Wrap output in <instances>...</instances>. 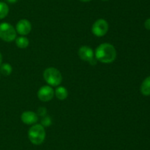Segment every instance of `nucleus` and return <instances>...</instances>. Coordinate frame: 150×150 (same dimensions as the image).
<instances>
[{
	"mask_svg": "<svg viewBox=\"0 0 150 150\" xmlns=\"http://www.w3.org/2000/svg\"><path fill=\"white\" fill-rule=\"evenodd\" d=\"M45 129L44 126L40 124H34L28 131V138L31 143L35 145L42 144L45 138Z\"/></svg>",
	"mask_w": 150,
	"mask_h": 150,
	"instance_id": "f03ea898",
	"label": "nucleus"
},
{
	"mask_svg": "<svg viewBox=\"0 0 150 150\" xmlns=\"http://www.w3.org/2000/svg\"><path fill=\"white\" fill-rule=\"evenodd\" d=\"M51 118L49 117V116H48V115H46V116H43L42 119V120H41V125H42V126H49L51 124Z\"/></svg>",
	"mask_w": 150,
	"mask_h": 150,
	"instance_id": "2eb2a0df",
	"label": "nucleus"
},
{
	"mask_svg": "<svg viewBox=\"0 0 150 150\" xmlns=\"http://www.w3.org/2000/svg\"><path fill=\"white\" fill-rule=\"evenodd\" d=\"M54 91L50 85H43L38 91V97L42 101H49L54 98Z\"/></svg>",
	"mask_w": 150,
	"mask_h": 150,
	"instance_id": "0eeeda50",
	"label": "nucleus"
},
{
	"mask_svg": "<svg viewBox=\"0 0 150 150\" xmlns=\"http://www.w3.org/2000/svg\"><path fill=\"white\" fill-rule=\"evenodd\" d=\"M109 25L106 20L99 19L95 21L92 26V32L95 36L103 37L108 32Z\"/></svg>",
	"mask_w": 150,
	"mask_h": 150,
	"instance_id": "39448f33",
	"label": "nucleus"
},
{
	"mask_svg": "<svg viewBox=\"0 0 150 150\" xmlns=\"http://www.w3.org/2000/svg\"><path fill=\"white\" fill-rule=\"evenodd\" d=\"M46 108H45V107H40V108L38 109V116H42V117H43V116H46Z\"/></svg>",
	"mask_w": 150,
	"mask_h": 150,
	"instance_id": "dca6fc26",
	"label": "nucleus"
},
{
	"mask_svg": "<svg viewBox=\"0 0 150 150\" xmlns=\"http://www.w3.org/2000/svg\"><path fill=\"white\" fill-rule=\"evenodd\" d=\"M102 1H108V0H102Z\"/></svg>",
	"mask_w": 150,
	"mask_h": 150,
	"instance_id": "412c9836",
	"label": "nucleus"
},
{
	"mask_svg": "<svg viewBox=\"0 0 150 150\" xmlns=\"http://www.w3.org/2000/svg\"><path fill=\"white\" fill-rule=\"evenodd\" d=\"M7 2L10 3V4H15L18 1V0H7Z\"/></svg>",
	"mask_w": 150,
	"mask_h": 150,
	"instance_id": "a211bd4d",
	"label": "nucleus"
},
{
	"mask_svg": "<svg viewBox=\"0 0 150 150\" xmlns=\"http://www.w3.org/2000/svg\"><path fill=\"white\" fill-rule=\"evenodd\" d=\"M16 44L18 48L25 49L29 46V41L25 36H21L16 38Z\"/></svg>",
	"mask_w": 150,
	"mask_h": 150,
	"instance_id": "f8f14e48",
	"label": "nucleus"
},
{
	"mask_svg": "<svg viewBox=\"0 0 150 150\" xmlns=\"http://www.w3.org/2000/svg\"><path fill=\"white\" fill-rule=\"evenodd\" d=\"M16 30L21 36H25L30 33L32 30V24L27 19H21L16 24Z\"/></svg>",
	"mask_w": 150,
	"mask_h": 150,
	"instance_id": "6e6552de",
	"label": "nucleus"
},
{
	"mask_svg": "<svg viewBox=\"0 0 150 150\" xmlns=\"http://www.w3.org/2000/svg\"><path fill=\"white\" fill-rule=\"evenodd\" d=\"M43 78L45 82L53 87L59 86L62 81V75L57 69L49 67L43 71Z\"/></svg>",
	"mask_w": 150,
	"mask_h": 150,
	"instance_id": "7ed1b4c3",
	"label": "nucleus"
},
{
	"mask_svg": "<svg viewBox=\"0 0 150 150\" xmlns=\"http://www.w3.org/2000/svg\"><path fill=\"white\" fill-rule=\"evenodd\" d=\"M144 26L146 29L150 30V18L149 19H146L144 22Z\"/></svg>",
	"mask_w": 150,
	"mask_h": 150,
	"instance_id": "f3484780",
	"label": "nucleus"
},
{
	"mask_svg": "<svg viewBox=\"0 0 150 150\" xmlns=\"http://www.w3.org/2000/svg\"><path fill=\"white\" fill-rule=\"evenodd\" d=\"M54 95L59 100H64L68 96V91L64 86H57L54 91Z\"/></svg>",
	"mask_w": 150,
	"mask_h": 150,
	"instance_id": "9d476101",
	"label": "nucleus"
},
{
	"mask_svg": "<svg viewBox=\"0 0 150 150\" xmlns=\"http://www.w3.org/2000/svg\"><path fill=\"white\" fill-rule=\"evenodd\" d=\"M140 90L144 96H150V76L146 77L143 81Z\"/></svg>",
	"mask_w": 150,
	"mask_h": 150,
	"instance_id": "9b49d317",
	"label": "nucleus"
},
{
	"mask_svg": "<svg viewBox=\"0 0 150 150\" xmlns=\"http://www.w3.org/2000/svg\"><path fill=\"white\" fill-rule=\"evenodd\" d=\"M117 50L115 47L108 43L101 44L97 47L95 56L97 60L103 63H111L117 58Z\"/></svg>",
	"mask_w": 150,
	"mask_h": 150,
	"instance_id": "f257e3e1",
	"label": "nucleus"
},
{
	"mask_svg": "<svg viewBox=\"0 0 150 150\" xmlns=\"http://www.w3.org/2000/svg\"><path fill=\"white\" fill-rule=\"evenodd\" d=\"M79 56L83 61H86L91 65L96 64V58L93 49L88 46H82L79 49Z\"/></svg>",
	"mask_w": 150,
	"mask_h": 150,
	"instance_id": "423d86ee",
	"label": "nucleus"
},
{
	"mask_svg": "<svg viewBox=\"0 0 150 150\" xmlns=\"http://www.w3.org/2000/svg\"><path fill=\"white\" fill-rule=\"evenodd\" d=\"M79 1H82V2H89V1H92V0H79Z\"/></svg>",
	"mask_w": 150,
	"mask_h": 150,
	"instance_id": "aec40b11",
	"label": "nucleus"
},
{
	"mask_svg": "<svg viewBox=\"0 0 150 150\" xmlns=\"http://www.w3.org/2000/svg\"><path fill=\"white\" fill-rule=\"evenodd\" d=\"M22 122L27 125H34L38 122V115L32 111H24L21 116Z\"/></svg>",
	"mask_w": 150,
	"mask_h": 150,
	"instance_id": "1a4fd4ad",
	"label": "nucleus"
},
{
	"mask_svg": "<svg viewBox=\"0 0 150 150\" xmlns=\"http://www.w3.org/2000/svg\"><path fill=\"white\" fill-rule=\"evenodd\" d=\"M16 28L10 24L2 22L0 24V38L5 42H12L16 38Z\"/></svg>",
	"mask_w": 150,
	"mask_h": 150,
	"instance_id": "20e7f679",
	"label": "nucleus"
},
{
	"mask_svg": "<svg viewBox=\"0 0 150 150\" xmlns=\"http://www.w3.org/2000/svg\"><path fill=\"white\" fill-rule=\"evenodd\" d=\"M12 71H13V68H12L11 65L9 64L8 63H1L0 66V73L4 76H9L11 74Z\"/></svg>",
	"mask_w": 150,
	"mask_h": 150,
	"instance_id": "ddd939ff",
	"label": "nucleus"
},
{
	"mask_svg": "<svg viewBox=\"0 0 150 150\" xmlns=\"http://www.w3.org/2000/svg\"><path fill=\"white\" fill-rule=\"evenodd\" d=\"M1 63H2V54L0 52V66L1 65Z\"/></svg>",
	"mask_w": 150,
	"mask_h": 150,
	"instance_id": "6ab92c4d",
	"label": "nucleus"
},
{
	"mask_svg": "<svg viewBox=\"0 0 150 150\" xmlns=\"http://www.w3.org/2000/svg\"><path fill=\"white\" fill-rule=\"evenodd\" d=\"M9 13V7L5 2L0 1V20L4 19Z\"/></svg>",
	"mask_w": 150,
	"mask_h": 150,
	"instance_id": "4468645a",
	"label": "nucleus"
}]
</instances>
